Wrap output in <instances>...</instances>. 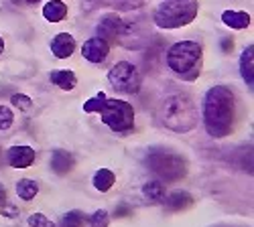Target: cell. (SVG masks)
Segmentation results:
<instances>
[{
	"label": "cell",
	"mask_w": 254,
	"mask_h": 227,
	"mask_svg": "<svg viewBox=\"0 0 254 227\" xmlns=\"http://www.w3.org/2000/svg\"><path fill=\"white\" fill-rule=\"evenodd\" d=\"M201 118L205 132L211 138H226L234 128V118H236V99L232 90L226 86L209 88L203 97Z\"/></svg>",
	"instance_id": "obj_1"
},
{
	"label": "cell",
	"mask_w": 254,
	"mask_h": 227,
	"mask_svg": "<svg viewBox=\"0 0 254 227\" xmlns=\"http://www.w3.org/2000/svg\"><path fill=\"white\" fill-rule=\"evenodd\" d=\"M159 120L171 132L187 134L197 126V106L187 93H171L161 101Z\"/></svg>",
	"instance_id": "obj_2"
},
{
	"label": "cell",
	"mask_w": 254,
	"mask_h": 227,
	"mask_svg": "<svg viewBox=\"0 0 254 227\" xmlns=\"http://www.w3.org/2000/svg\"><path fill=\"white\" fill-rule=\"evenodd\" d=\"M165 61L173 73L191 81L199 75L203 63V49L195 41H179V43L169 47Z\"/></svg>",
	"instance_id": "obj_3"
},
{
	"label": "cell",
	"mask_w": 254,
	"mask_h": 227,
	"mask_svg": "<svg viewBox=\"0 0 254 227\" xmlns=\"http://www.w3.org/2000/svg\"><path fill=\"white\" fill-rule=\"evenodd\" d=\"M144 164L163 182H177L187 175V160L175 150L163 146H155L146 152Z\"/></svg>",
	"instance_id": "obj_4"
},
{
	"label": "cell",
	"mask_w": 254,
	"mask_h": 227,
	"mask_svg": "<svg viewBox=\"0 0 254 227\" xmlns=\"http://www.w3.org/2000/svg\"><path fill=\"white\" fill-rule=\"evenodd\" d=\"M197 10V0H165L157 6L153 20L159 29H181L193 23Z\"/></svg>",
	"instance_id": "obj_5"
},
{
	"label": "cell",
	"mask_w": 254,
	"mask_h": 227,
	"mask_svg": "<svg viewBox=\"0 0 254 227\" xmlns=\"http://www.w3.org/2000/svg\"><path fill=\"white\" fill-rule=\"evenodd\" d=\"M98 114L112 132H130L134 128V108L124 99L106 97Z\"/></svg>",
	"instance_id": "obj_6"
},
{
	"label": "cell",
	"mask_w": 254,
	"mask_h": 227,
	"mask_svg": "<svg viewBox=\"0 0 254 227\" xmlns=\"http://www.w3.org/2000/svg\"><path fill=\"white\" fill-rule=\"evenodd\" d=\"M108 84L120 93H136L140 90V75L130 61H118L108 71Z\"/></svg>",
	"instance_id": "obj_7"
},
{
	"label": "cell",
	"mask_w": 254,
	"mask_h": 227,
	"mask_svg": "<svg viewBox=\"0 0 254 227\" xmlns=\"http://www.w3.org/2000/svg\"><path fill=\"white\" fill-rule=\"evenodd\" d=\"M110 53V43L102 37H92L88 39L81 47V55L83 59H88L90 63H102V61L108 57Z\"/></svg>",
	"instance_id": "obj_8"
},
{
	"label": "cell",
	"mask_w": 254,
	"mask_h": 227,
	"mask_svg": "<svg viewBox=\"0 0 254 227\" xmlns=\"http://www.w3.org/2000/svg\"><path fill=\"white\" fill-rule=\"evenodd\" d=\"M37 154L33 146H27V144H16V146H10L6 152V162L12 169H29L35 162Z\"/></svg>",
	"instance_id": "obj_9"
},
{
	"label": "cell",
	"mask_w": 254,
	"mask_h": 227,
	"mask_svg": "<svg viewBox=\"0 0 254 227\" xmlns=\"http://www.w3.org/2000/svg\"><path fill=\"white\" fill-rule=\"evenodd\" d=\"M122 33V18L118 14H106L100 23H98V37L110 41H116V37H120Z\"/></svg>",
	"instance_id": "obj_10"
},
{
	"label": "cell",
	"mask_w": 254,
	"mask_h": 227,
	"mask_svg": "<svg viewBox=\"0 0 254 227\" xmlns=\"http://www.w3.org/2000/svg\"><path fill=\"white\" fill-rule=\"evenodd\" d=\"M75 51V39L69 35V33H59L53 37L51 41V53L57 57V59H67L71 57Z\"/></svg>",
	"instance_id": "obj_11"
},
{
	"label": "cell",
	"mask_w": 254,
	"mask_h": 227,
	"mask_svg": "<svg viewBox=\"0 0 254 227\" xmlns=\"http://www.w3.org/2000/svg\"><path fill=\"white\" fill-rule=\"evenodd\" d=\"M49 164H51V171H53L55 175L63 177V175L71 173V169L75 167V158H73L71 152L63 150V148H57V150H53V154H51V162H49Z\"/></svg>",
	"instance_id": "obj_12"
},
{
	"label": "cell",
	"mask_w": 254,
	"mask_h": 227,
	"mask_svg": "<svg viewBox=\"0 0 254 227\" xmlns=\"http://www.w3.org/2000/svg\"><path fill=\"white\" fill-rule=\"evenodd\" d=\"M49 81L53 86H57L59 90H63V91H71L77 86V75L73 71H69V69H57V71L49 73Z\"/></svg>",
	"instance_id": "obj_13"
},
{
	"label": "cell",
	"mask_w": 254,
	"mask_h": 227,
	"mask_svg": "<svg viewBox=\"0 0 254 227\" xmlns=\"http://www.w3.org/2000/svg\"><path fill=\"white\" fill-rule=\"evenodd\" d=\"M222 23L230 29H236V31H244L250 27V14L244 10H226L222 14Z\"/></svg>",
	"instance_id": "obj_14"
},
{
	"label": "cell",
	"mask_w": 254,
	"mask_h": 227,
	"mask_svg": "<svg viewBox=\"0 0 254 227\" xmlns=\"http://www.w3.org/2000/svg\"><path fill=\"white\" fill-rule=\"evenodd\" d=\"M163 201L171 211H185L193 205V197L189 193H185V191H175L171 195H167Z\"/></svg>",
	"instance_id": "obj_15"
},
{
	"label": "cell",
	"mask_w": 254,
	"mask_h": 227,
	"mask_svg": "<svg viewBox=\"0 0 254 227\" xmlns=\"http://www.w3.org/2000/svg\"><path fill=\"white\" fill-rule=\"evenodd\" d=\"M43 16L49 23H61L67 16V4L63 0H49L43 6Z\"/></svg>",
	"instance_id": "obj_16"
},
{
	"label": "cell",
	"mask_w": 254,
	"mask_h": 227,
	"mask_svg": "<svg viewBox=\"0 0 254 227\" xmlns=\"http://www.w3.org/2000/svg\"><path fill=\"white\" fill-rule=\"evenodd\" d=\"M252 59H254V47L248 45L242 55H240V75L246 81V86L252 88V81H254V67H252Z\"/></svg>",
	"instance_id": "obj_17"
},
{
	"label": "cell",
	"mask_w": 254,
	"mask_h": 227,
	"mask_svg": "<svg viewBox=\"0 0 254 227\" xmlns=\"http://www.w3.org/2000/svg\"><path fill=\"white\" fill-rule=\"evenodd\" d=\"M116 182V175L110 171V169H100L94 173V179H92V184L94 189L100 191V193H108Z\"/></svg>",
	"instance_id": "obj_18"
},
{
	"label": "cell",
	"mask_w": 254,
	"mask_h": 227,
	"mask_svg": "<svg viewBox=\"0 0 254 227\" xmlns=\"http://www.w3.org/2000/svg\"><path fill=\"white\" fill-rule=\"evenodd\" d=\"M142 195L146 201H151V203H161L165 199V184L163 181L155 179V181H149V182H144L142 184Z\"/></svg>",
	"instance_id": "obj_19"
},
{
	"label": "cell",
	"mask_w": 254,
	"mask_h": 227,
	"mask_svg": "<svg viewBox=\"0 0 254 227\" xmlns=\"http://www.w3.org/2000/svg\"><path fill=\"white\" fill-rule=\"evenodd\" d=\"M16 195L23 201H33L39 195V184L33 179H23L16 182Z\"/></svg>",
	"instance_id": "obj_20"
},
{
	"label": "cell",
	"mask_w": 254,
	"mask_h": 227,
	"mask_svg": "<svg viewBox=\"0 0 254 227\" xmlns=\"http://www.w3.org/2000/svg\"><path fill=\"white\" fill-rule=\"evenodd\" d=\"M83 223H86V215L75 209V211H67L61 217L59 227H83Z\"/></svg>",
	"instance_id": "obj_21"
},
{
	"label": "cell",
	"mask_w": 254,
	"mask_h": 227,
	"mask_svg": "<svg viewBox=\"0 0 254 227\" xmlns=\"http://www.w3.org/2000/svg\"><path fill=\"white\" fill-rule=\"evenodd\" d=\"M104 101H106V93H104V91H100L98 95L90 97V99L86 101V104H83V112H88V114H98Z\"/></svg>",
	"instance_id": "obj_22"
},
{
	"label": "cell",
	"mask_w": 254,
	"mask_h": 227,
	"mask_svg": "<svg viewBox=\"0 0 254 227\" xmlns=\"http://www.w3.org/2000/svg\"><path fill=\"white\" fill-rule=\"evenodd\" d=\"M14 122V114L8 106H2L0 104V132H6Z\"/></svg>",
	"instance_id": "obj_23"
},
{
	"label": "cell",
	"mask_w": 254,
	"mask_h": 227,
	"mask_svg": "<svg viewBox=\"0 0 254 227\" xmlns=\"http://www.w3.org/2000/svg\"><path fill=\"white\" fill-rule=\"evenodd\" d=\"M108 223H110V213L106 209H98L90 217V227H108Z\"/></svg>",
	"instance_id": "obj_24"
},
{
	"label": "cell",
	"mask_w": 254,
	"mask_h": 227,
	"mask_svg": "<svg viewBox=\"0 0 254 227\" xmlns=\"http://www.w3.org/2000/svg\"><path fill=\"white\" fill-rule=\"evenodd\" d=\"M10 101H12V106H14V108L23 110V112H27V110L33 108V99H31L29 95H25V93H14V95L10 97Z\"/></svg>",
	"instance_id": "obj_25"
},
{
	"label": "cell",
	"mask_w": 254,
	"mask_h": 227,
	"mask_svg": "<svg viewBox=\"0 0 254 227\" xmlns=\"http://www.w3.org/2000/svg\"><path fill=\"white\" fill-rule=\"evenodd\" d=\"M29 227H55V223L49 219V217H45L43 213H33V215H29Z\"/></svg>",
	"instance_id": "obj_26"
},
{
	"label": "cell",
	"mask_w": 254,
	"mask_h": 227,
	"mask_svg": "<svg viewBox=\"0 0 254 227\" xmlns=\"http://www.w3.org/2000/svg\"><path fill=\"white\" fill-rule=\"evenodd\" d=\"M2 215H6V217H16L18 213H16V209H14V207H10V205H8L6 211H2Z\"/></svg>",
	"instance_id": "obj_27"
},
{
	"label": "cell",
	"mask_w": 254,
	"mask_h": 227,
	"mask_svg": "<svg viewBox=\"0 0 254 227\" xmlns=\"http://www.w3.org/2000/svg\"><path fill=\"white\" fill-rule=\"evenodd\" d=\"M4 201H6V189L2 187V184H0V207L4 205Z\"/></svg>",
	"instance_id": "obj_28"
},
{
	"label": "cell",
	"mask_w": 254,
	"mask_h": 227,
	"mask_svg": "<svg viewBox=\"0 0 254 227\" xmlns=\"http://www.w3.org/2000/svg\"><path fill=\"white\" fill-rule=\"evenodd\" d=\"M222 45H224V53L232 51V39H224V41H222Z\"/></svg>",
	"instance_id": "obj_29"
},
{
	"label": "cell",
	"mask_w": 254,
	"mask_h": 227,
	"mask_svg": "<svg viewBox=\"0 0 254 227\" xmlns=\"http://www.w3.org/2000/svg\"><path fill=\"white\" fill-rule=\"evenodd\" d=\"M2 51H4V41H2V37H0V55H2Z\"/></svg>",
	"instance_id": "obj_30"
},
{
	"label": "cell",
	"mask_w": 254,
	"mask_h": 227,
	"mask_svg": "<svg viewBox=\"0 0 254 227\" xmlns=\"http://www.w3.org/2000/svg\"><path fill=\"white\" fill-rule=\"evenodd\" d=\"M25 2H27V4H39L41 0H25Z\"/></svg>",
	"instance_id": "obj_31"
},
{
	"label": "cell",
	"mask_w": 254,
	"mask_h": 227,
	"mask_svg": "<svg viewBox=\"0 0 254 227\" xmlns=\"http://www.w3.org/2000/svg\"><path fill=\"white\" fill-rule=\"evenodd\" d=\"M12 2H18V0H12Z\"/></svg>",
	"instance_id": "obj_32"
}]
</instances>
